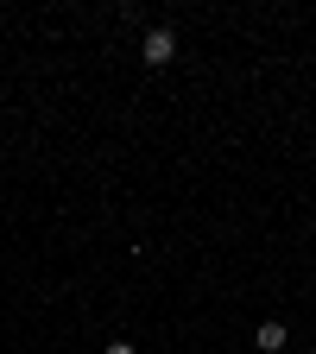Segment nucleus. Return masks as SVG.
Returning <instances> with one entry per match:
<instances>
[{
  "instance_id": "nucleus-1",
  "label": "nucleus",
  "mask_w": 316,
  "mask_h": 354,
  "mask_svg": "<svg viewBox=\"0 0 316 354\" xmlns=\"http://www.w3.org/2000/svg\"><path fill=\"white\" fill-rule=\"evenodd\" d=\"M140 57H146L152 70H165V64L177 57V38H171V26H152V32L140 38Z\"/></svg>"
},
{
  "instance_id": "nucleus-2",
  "label": "nucleus",
  "mask_w": 316,
  "mask_h": 354,
  "mask_svg": "<svg viewBox=\"0 0 316 354\" xmlns=\"http://www.w3.org/2000/svg\"><path fill=\"white\" fill-rule=\"evenodd\" d=\"M285 342H291V329H285V323H259V329H253V348H259V354H279Z\"/></svg>"
},
{
  "instance_id": "nucleus-3",
  "label": "nucleus",
  "mask_w": 316,
  "mask_h": 354,
  "mask_svg": "<svg viewBox=\"0 0 316 354\" xmlns=\"http://www.w3.org/2000/svg\"><path fill=\"white\" fill-rule=\"evenodd\" d=\"M102 354H133V342H108V348H102Z\"/></svg>"
}]
</instances>
